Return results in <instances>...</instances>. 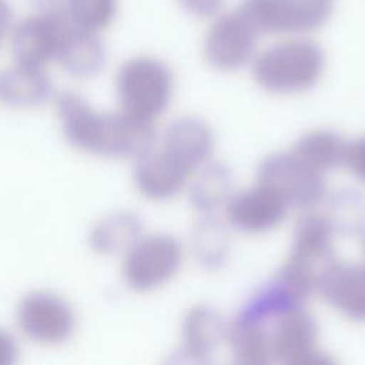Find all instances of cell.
Here are the masks:
<instances>
[{"label": "cell", "instance_id": "6da1fadb", "mask_svg": "<svg viewBox=\"0 0 365 365\" xmlns=\"http://www.w3.org/2000/svg\"><path fill=\"white\" fill-rule=\"evenodd\" d=\"M264 332L269 362L312 365L332 359L317 349L318 327L302 302L272 281L257 291L237 314Z\"/></svg>", "mask_w": 365, "mask_h": 365}, {"label": "cell", "instance_id": "7a4b0ae2", "mask_svg": "<svg viewBox=\"0 0 365 365\" xmlns=\"http://www.w3.org/2000/svg\"><path fill=\"white\" fill-rule=\"evenodd\" d=\"M57 111L66 138L77 148L104 157L138 158L155 144L153 121L125 111H96L81 96L61 93Z\"/></svg>", "mask_w": 365, "mask_h": 365}, {"label": "cell", "instance_id": "3957f363", "mask_svg": "<svg viewBox=\"0 0 365 365\" xmlns=\"http://www.w3.org/2000/svg\"><path fill=\"white\" fill-rule=\"evenodd\" d=\"M334 237L329 222L319 210H305L297 221L289 255L275 279L302 301L318 292L324 278L338 261Z\"/></svg>", "mask_w": 365, "mask_h": 365}, {"label": "cell", "instance_id": "277c9868", "mask_svg": "<svg viewBox=\"0 0 365 365\" xmlns=\"http://www.w3.org/2000/svg\"><path fill=\"white\" fill-rule=\"evenodd\" d=\"M325 68V53L311 38L277 43L252 60L255 81L274 94H297L312 88Z\"/></svg>", "mask_w": 365, "mask_h": 365}, {"label": "cell", "instance_id": "5b68a950", "mask_svg": "<svg viewBox=\"0 0 365 365\" xmlns=\"http://www.w3.org/2000/svg\"><path fill=\"white\" fill-rule=\"evenodd\" d=\"M115 88L123 111L154 121L170 106L174 78L168 66L161 60L138 56L120 67Z\"/></svg>", "mask_w": 365, "mask_h": 365}, {"label": "cell", "instance_id": "8992f818", "mask_svg": "<svg viewBox=\"0 0 365 365\" xmlns=\"http://www.w3.org/2000/svg\"><path fill=\"white\" fill-rule=\"evenodd\" d=\"M258 182L277 192L288 208L311 210L327 195L324 174L292 151L274 153L258 168Z\"/></svg>", "mask_w": 365, "mask_h": 365}, {"label": "cell", "instance_id": "52a82bcc", "mask_svg": "<svg viewBox=\"0 0 365 365\" xmlns=\"http://www.w3.org/2000/svg\"><path fill=\"white\" fill-rule=\"evenodd\" d=\"M182 264V247L168 234L141 237L127 252L123 275L130 288L147 292L168 282Z\"/></svg>", "mask_w": 365, "mask_h": 365}, {"label": "cell", "instance_id": "ba28073f", "mask_svg": "<svg viewBox=\"0 0 365 365\" xmlns=\"http://www.w3.org/2000/svg\"><path fill=\"white\" fill-rule=\"evenodd\" d=\"M334 0H242L238 10L258 33L294 34L321 27Z\"/></svg>", "mask_w": 365, "mask_h": 365}, {"label": "cell", "instance_id": "9c48e42d", "mask_svg": "<svg viewBox=\"0 0 365 365\" xmlns=\"http://www.w3.org/2000/svg\"><path fill=\"white\" fill-rule=\"evenodd\" d=\"M258 34L238 9L224 13L214 20L205 34V60L217 70H238L254 60Z\"/></svg>", "mask_w": 365, "mask_h": 365}, {"label": "cell", "instance_id": "30bf717a", "mask_svg": "<svg viewBox=\"0 0 365 365\" xmlns=\"http://www.w3.org/2000/svg\"><path fill=\"white\" fill-rule=\"evenodd\" d=\"M17 324L31 341L58 345L74 334L76 314L61 297L47 291H34L20 301Z\"/></svg>", "mask_w": 365, "mask_h": 365}, {"label": "cell", "instance_id": "8fae6325", "mask_svg": "<svg viewBox=\"0 0 365 365\" xmlns=\"http://www.w3.org/2000/svg\"><path fill=\"white\" fill-rule=\"evenodd\" d=\"M63 13L31 14L19 21L11 31V53L16 63L44 67L56 60L60 44L70 29Z\"/></svg>", "mask_w": 365, "mask_h": 365}, {"label": "cell", "instance_id": "7c38bea8", "mask_svg": "<svg viewBox=\"0 0 365 365\" xmlns=\"http://www.w3.org/2000/svg\"><path fill=\"white\" fill-rule=\"evenodd\" d=\"M224 207L228 224L247 234H262L274 230L284 221L288 211L282 198L261 182L232 192Z\"/></svg>", "mask_w": 365, "mask_h": 365}, {"label": "cell", "instance_id": "4fadbf2b", "mask_svg": "<svg viewBox=\"0 0 365 365\" xmlns=\"http://www.w3.org/2000/svg\"><path fill=\"white\" fill-rule=\"evenodd\" d=\"M191 173L163 147H153L134 165V184L147 198L164 201L177 195L187 184Z\"/></svg>", "mask_w": 365, "mask_h": 365}, {"label": "cell", "instance_id": "5bb4252c", "mask_svg": "<svg viewBox=\"0 0 365 365\" xmlns=\"http://www.w3.org/2000/svg\"><path fill=\"white\" fill-rule=\"evenodd\" d=\"M161 147L192 173L210 161L214 151V133L201 118L180 117L167 127Z\"/></svg>", "mask_w": 365, "mask_h": 365}, {"label": "cell", "instance_id": "9a60e30c", "mask_svg": "<svg viewBox=\"0 0 365 365\" xmlns=\"http://www.w3.org/2000/svg\"><path fill=\"white\" fill-rule=\"evenodd\" d=\"M228 324L211 305L190 308L181 324V355L188 362H205L227 338Z\"/></svg>", "mask_w": 365, "mask_h": 365}, {"label": "cell", "instance_id": "2e32d148", "mask_svg": "<svg viewBox=\"0 0 365 365\" xmlns=\"http://www.w3.org/2000/svg\"><path fill=\"white\" fill-rule=\"evenodd\" d=\"M318 292L344 317L365 322V262L336 261L324 278Z\"/></svg>", "mask_w": 365, "mask_h": 365}, {"label": "cell", "instance_id": "e0dca14e", "mask_svg": "<svg viewBox=\"0 0 365 365\" xmlns=\"http://www.w3.org/2000/svg\"><path fill=\"white\" fill-rule=\"evenodd\" d=\"M107 58V51L98 33L70 26L56 60L71 76L88 78L98 74Z\"/></svg>", "mask_w": 365, "mask_h": 365}, {"label": "cell", "instance_id": "ac0fdd59", "mask_svg": "<svg viewBox=\"0 0 365 365\" xmlns=\"http://www.w3.org/2000/svg\"><path fill=\"white\" fill-rule=\"evenodd\" d=\"M53 94V84L43 67L16 63L0 73V100L10 107H36Z\"/></svg>", "mask_w": 365, "mask_h": 365}, {"label": "cell", "instance_id": "d6986e66", "mask_svg": "<svg viewBox=\"0 0 365 365\" xmlns=\"http://www.w3.org/2000/svg\"><path fill=\"white\" fill-rule=\"evenodd\" d=\"M232 194V173L228 165L207 161L198 170L188 188V198L200 214H211L225 205Z\"/></svg>", "mask_w": 365, "mask_h": 365}, {"label": "cell", "instance_id": "ffe728a7", "mask_svg": "<svg viewBox=\"0 0 365 365\" xmlns=\"http://www.w3.org/2000/svg\"><path fill=\"white\" fill-rule=\"evenodd\" d=\"M143 234V222L134 212L118 211L100 220L91 234L90 244L100 254L127 252Z\"/></svg>", "mask_w": 365, "mask_h": 365}, {"label": "cell", "instance_id": "44dd1931", "mask_svg": "<svg viewBox=\"0 0 365 365\" xmlns=\"http://www.w3.org/2000/svg\"><path fill=\"white\" fill-rule=\"evenodd\" d=\"M348 143L335 131L312 130L298 138L291 150L312 168L325 174L345 164Z\"/></svg>", "mask_w": 365, "mask_h": 365}, {"label": "cell", "instance_id": "7402d4cb", "mask_svg": "<svg viewBox=\"0 0 365 365\" xmlns=\"http://www.w3.org/2000/svg\"><path fill=\"white\" fill-rule=\"evenodd\" d=\"M322 215L335 235H361L365 231V197L352 188L325 195L319 202Z\"/></svg>", "mask_w": 365, "mask_h": 365}, {"label": "cell", "instance_id": "603a6c76", "mask_svg": "<svg viewBox=\"0 0 365 365\" xmlns=\"http://www.w3.org/2000/svg\"><path fill=\"white\" fill-rule=\"evenodd\" d=\"M191 252L207 269L221 268L230 254V237L224 224L211 212L201 214L191 232Z\"/></svg>", "mask_w": 365, "mask_h": 365}, {"label": "cell", "instance_id": "cb8c5ba5", "mask_svg": "<svg viewBox=\"0 0 365 365\" xmlns=\"http://www.w3.org/2000/svg\"><path fill=\"white\" fill-rule=\"evenodd\" d=\"M117 7V0H67L64 16L74 27L98 33L113 23Z\"/></svg>", "mask_w": 365, "mask_h": 365}, {"label": "cell", "instance_id": "d4e9b609", "mask_svg": "<svg viewBox=\"0 0 365 365\" xmlns=\"http://www.w3.org/2000/svg\"><path fill=\"white\" fill-rule=\"evenodd\" d=\"M344 165H346L358 180L365 182V137L348 143Z\"/></svg>", "mask_w": 365, "mask_h": 365}, {"label": "cell", "instance_id": "484cf974", "mask_svg": "<svg viewBox=\"0 0 365 365\" xmlns=\"http://www.w3.org/2000/svg\"><path fill=\"white\" fill-rule=\"evenodd\" d=\"M178 1L188 13L197 17H212L221 10L224 4V0H178Z\"/></svg>", "mask_w": 365, "mask_h": 365}, {"label": "cell", "instance_id": "4316f807", "mask_svg": "<svg viewBox=\"0 0 365 365\" xmlns=\"http://www.w3.org/2000/svg\"><path fill=\"white\" fill-rule=\"evenodd\" d=\"M17 356L19 346L16 339L4 329H0V365L14 364L17 361Z\"/></svg>", "mask_w": 365, "mask_h": 365}, {"label": "cell", "instance_id": "83f0119b", "mask_svg": "<svg viewBox=\"0 0 365 365\" xmlns=\"http://www.w3.org/2000/svg\"><path fill=\"white\" fill-rule=\"evenodd\" d=\"M30 4L40 13H63L67 0H29Z\"/></svg>", "mask_w": 365, "mask_h": 365}, {"label": "cell", "instance_id": "f1b7e54d", "mask_svg": "<svg viewBox=\"0 0 365 365\" xmlns=\"http://www.w3.org/2000/svg\"><path fill=\"white\" fill-rule=\"evenodd\" d=\"M13 20V9L9 0H0V41L4 33L10 29Z\"/></svg>", "mask_w": 365, "mask_h": 365}, {"label": "cell", "instance_id": "f546056e", "mask_svg": "<svg viewBox=\"0 0 365 365\" xmlns=\"http://www.w3.org/2000/svg\"><path fill=\"white\" fill-rule=\"evenodd\" d=\"M361 235H362V250H364V254H365V231Z\"/></svg>", "mask_w": 365, "mask_h": 365}]
</instances>
